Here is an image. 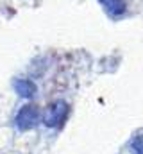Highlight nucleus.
<instances>
[{"mask_svg":"<svg viewBox=\"0 0 143 154\" xmlns=\"http://www.w3.org/2000/svg\"><path fill=\"white\" fill-rule=\"evenodd\" d=\"M68 113H70V106L65 100H56L45 108V111L41 113V120L47 127H57L66 120Z\"/></svg>","mask_w":143,"mask_h":154,"instance_id":"1","label":"nucleus"},{"mask_svg":"<svg viewBox=\"0 0 143 154\" xmlns=\"http://www.w3.org/2000/svg\"><path fill=\"white\" fill-rule=\"evenodd\" d=\"M39 120H41L39 108L34 106V104H27V106H23L18 111V115H16V125H18L20 131H27V129L36 127L39 124Z\"/></svg>","mask_w":143,"mask_h":154,"instance_id":"2","label":"nucleus"},{"mask_svg":"<svg viewBox=\"0 0 143 154\" xmlns=\"http://www.w3.org/2000/svg\"><path fill=\"white\" fill-rule=\"evenodd\" d=\"M14 90L23 99H32L36 95V84L29 79H16L14 81Z\"/></svg>","mask_w":143,"mask_h":154,"instance_id":"3","label":"nucleus"},{"mask_svg":"<svg viewBox=\"0 0 143 154\" xmlns=\"http://www.w3.org/2000/svg\"><path fill=\"white\" fill-rule=\"evenodd\" d=\"M102 5H104V9H106V13L109 16H120V14H123L125 13V9H127V5H125V0H99Z\"/></svg>","mask_w":143,"mask_h":154,"instance_id":"4","label":"nucleus"},{"mask_svg":"<svg viewBox=\"0 0 143 154\" xmlns=\"http://www.w3.org/2000/svg\"><path fill=\"white\" fill-rule=\"evenodd\" d=\"M131 149L134 154H143V134L136 136L132 142H131Z\"/></svg>","mask_w":143,"mask_h":154,"instance_id":"5","label":"nucleus"}]
</instances>
